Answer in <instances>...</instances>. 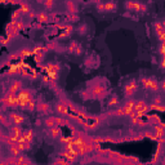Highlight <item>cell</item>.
Returning <instances> with one entry per match:
<instances>
[{
  "instance_id": "1",
  "label": "cell",
  "mask_w": 165,
  "mask_h": 165,
  "mask_svg": "<svg viewBox=\"0 0 165 165\" xmlns=\"http://www.w3.org/2000/svg\"><path fill=\"white\" fill-rule=\"evenodd\" d=\"M141 81H142L143 88L150 89V91H157V88H159L157 81H156V79H154V77H143Z\"/></svg>"
},
{
  "instance_id": "2",
  "label": "cell",
  "mask_w": 165,
  "mask_h": 165,
  "mask_svg": "<svg viewBox=\"0 0 165 165\" xmlns=\"http://www.w3.org/2000/svg\"><path fill=\"white\" fill-rule=\"evenodd\" d=\"M136 91H137V83H136V80H132V81H129V83H127L124 85V93H125V95H127V97L133 95Z\"/></svg>"
},
{
  "instance_id": "3",
  "label": "cell",
  "mask_w": 165,
  "mask_h": 165,
  "mask_svg": "<svg viewBox=\"0 0 165 165\" xmlns=\"http://www.w3.org/2000/svg\"><path fill=\"white\" fill-rule=\"evenodd\" d=\"M118 8V4L113 1H109V3H103V4L98 5V9L100 12H115Z\"/></svg>"
},
{
  "instance_id": "4",
  "label": "cell",
  "mask_w": 165,
  "mask_h": 165,
  "mask_svg": "<svg viewBox=\"0 0 165 165\" xmlns=\"http://www.w3.org/2000/svg\"><path fill=\"white\" fill-rule=\"evenodd\" d=\"M23 120H25V116L21 115V113H17V112L9 113V121L13 125H21L23 123Z\"/></svg>"
},
{
  "instance_id": "5",
  "label": "cell",
  "mask_w": 165,
  "mask_h": 165,
  "mask_svg": "<svg viewBox=\"0 0 165 165\" xmlns=\"http://www.w3.org/2000/svg\"><path fill=\"white\" fill-rule=\"evenodd\" d=\"M134 111H136V115H141L143 112L148 111V106L146 104V102L143 101H138L136 102V106H134Z\"/></svg>"
},
{
  "instance_id": "6",
  "label": "cell",
  "mask_w": 165,
  "mask_h": 165,
  "mask_svg": "<svg viewBox=\"0 0 165 165\" xmlns=\"http://www.w3.org/2000/svg\"><path fill=\"white\" fill-rule=\"evenodd\" d=\"M127 7L129 8V10H141V12H146V5H143L142 3H127Z\"/></svg>"
},
{
  "instance_id": "7",
  "label": "cell",
  "mask_w": 165,
  "mask_h": 165,
  "mask_svg": "<svg viewBox=\"0 0 165 165\" xmlns=\"http://www.w3.org/2000/svg\"><path fill=\"white\" fill-rule=\"evenodd\" d=\"M68 49H70L71 53H74V54H76V56L81 54V52H83L81 45H80L79 43H76V41H72V43L70 44V47H68Z\"/></svg>"
},
{
  "instance_id": "8",
  "label": "cell",
  "mask_w": 165,
  "mask_h": 165,
  "mask_svg": "<svg viewBox=\"0 0 165 165\" xmlns=\"http://www.w3.org/2000/svg\"><path fill=\"white\" fill-rule=\"evenodd\" d=\"M21 86H22L21 81H17V80L12 81L10 85H9V93H14V94H17L19 91H22V89H21Z\"/></svg>"
},
{
  "instance_id": "9",
  "label": "cell",
  "mask_w": 165,
  "mask_h": 165,
  "mask_svg": "<svg viewBox=\"0 0 165 165\" xmlns=\"http://www.w3.org/2000/svg\"><path fill=\"white\" fill-rule=\"evenodd\" d=\"M56 111L61 115H65V113H67V104L63 103V102H59V103L56 104Z\"/></svg>"
},
{
  "instance_id": "10",
  "label": "cell",
  "mask_w": 165,
  "mask_h": 165,
  "mask_svg": "<svg viewBox=\"0 0 165 165\" xmlns=\"http://www.w3.org/2000/svg\"><path fill=\"white\" fill-rule=\"evenodd\" d=\"M44 124H45L47 128L52 129V128H54L56 125H57V119H56V118H48V119H45Z\"/></svg>"
},
{
  "instance_id": "11",
  "label": "cell",
  "mask_w": 165,
  "mask_h": 165,
  "mask_svg": "<svg viewBox=\"0 0 165 165\" xmlns=\"http://www.w3.org/2000/svg\"><path fill=\"white\" fill-rule=\"evenodd\" d=\"M88 31H89V27H88V25H86V23H81V25L77 27V34L83 35V36L88 34Z\"/></svg>"
},
{
  "instance_id": "12",
  "label": "cell",
  "mask_w": 165,
  "mask_h": 165,
  "mask_svg": "<svg viewBox=\"0 0 165 165\" xmlns=\"http://www.w3.org/2000/svg\"><path fill=\"white\" fill-rule=\"evenodd\" d=\"M38 19H39V22H49L50 17L48 16L45 12H41V13L38 14Z\"/></svg>"
},
{
  "instance_id": "13",
  "label": "cell",
  "mask_w": 165,
  "mask_h": 165,
  "mask_svg": "<svg viewBox=\"0 0 165 165\" xmlns=\"http://www.w3.org/2000/svg\"><path fill=\"white\" fill-rule=\"evenodd\" d=\"M38 110L44 113H47L48 111H49V104L48 103H38Z\"/></svg>"
},
{
  "instance_id": "14",
  "label": "cell",
  "mask_w": 165,
  "mask_h": 165,
  "mask_svg": "<svg viewBox=\"0 0 165 165\" xmlns=\"http://www.w3.org/2000/svg\"><path fill=\"white\" fill-rule=\"evenodd\" d=\"M50 136H52L53 138H58L59 136H61V129L57 128V127L52 128L50 129Z\"/></svg>"
},
{
  "instance_id": "15",
  "label": "cell",
  "mask_w": 165,
  "mask_h": 165,
  "mask_svg": "<svg viewBox=\"0 0 165 165\" xmlns=\"http://www.w3.org/2000/svg\"><path fill=\"white\" fill-rule=\"evenodd\" d=\"M31 49H29V48H25V49H22V50H19V56L21 57H27L31 54Z\"/></svg>"
},
{
  "instance_id": "16",
  "label": "cell",
  "mask_w": 165,
  "mask_h": 165,
  "mask_svg": "<svg viewBox=\"0 0 165 165\" xmlns=\"http://www.w3.org/2000/svg\"><path fill=\"white\" fill-rule=\"evenodd\" d=\"M118 103H119V100H118V97H116V95L111 97V100H110V102H109L110 106H116Z\"/></svg>"
},
{
  "instance_id": "17",
  "label": "cell",
  "mask_w": 165,
  "mask_h": 165,
  "mask_svg": "<svg viewBox=\"0 0 165 165\" xmlns=\"http://www.w3.org/2000/svg\"><path fill=\"white\" fill-rule=\"evenodd\" d=\"M155 133H156V137H163L164 136V130L160 127H156L155 128Z\"/></svg>"
},
{
  "instance_id": "18",
  "label": "cell",
  "mask_w": 165,
  "mask_h": 165,
  "mask_svg": "<svg viewBox=\"0 0 165 165\" xmlns=\"http://www.w3.org/2000/svg\"><path fill=\"white\" fill-rule=\"evenodd\" d=\"M68 8H70V12H72V13H76V7H75V4L72 3H68Z\"/></svg>"
},
{
  "instance_id": "19",
  "label": "cell",
  "mask_w": 165,
  "mask_h": 165,
  "mask_svg": "<svg viewBox=\"0 0 165 165\" xmlns=\"http://www.w3.org/2000/svg\"><path fill=\"white\" fill-rule=\"evenodd\" d=\"M154 103H156V104H160L161 103V100L159 97H156V98H154Z\"/></svg>"
}]
</instances>
